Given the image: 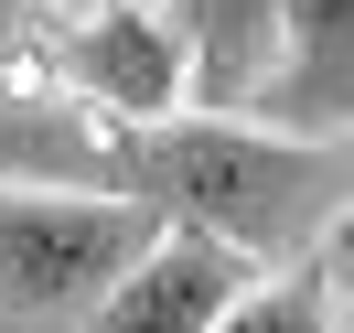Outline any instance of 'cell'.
Listing matches in <instances>:
<instances>
[{"label": "cell", "mask_w": 354, "mask_h": 333, "mask_svg": "<svg viewBox=\"0 0 354 333\" xmlns=\"http://www.w3.org/2000/svg\"><path fill=\"white\" fill-rule=\"evenodd\" d=\"M118 194H140L151 215L215 226L247 258H311L322 226L354 204V140H301V129H258V118H140L118 129Z\"/></svg>", "instance_id": "cell-1"}, {"label": "cell", "mask_w": 354, "mask_h": 333, "mask_svg": "<svg viewBox=\"0 0 354 333\" xmlns=\"http://www.w3.org/2000/svg\"><path fill=\"white\" fill-rule=\"evenodd\" d=\"M151 237L161 215L140 194L0 183V333H86V312Z\"/></svg>", "instance_id": "cell-2"}, {"label": "cell", "mask_w": 354, "mask_h": 333, "mask_svg": "<svg viewBox=\"0 0 354 333\" xmlns=\"http://www.w3.org/2000/svg\"><path fill=\"white\" fill-rule=\"evenodd\" d=\"M32 65H44L54 87H75L97 118H118V129L183 108V33L151 0H97L86 22H54Z\"/></svg>", "instance_id": "cell-3"}, {"label": "cell", "mask_w": 354, "mask_h": 333, "mask_svg": "<svg viewBox=\"0 0 354 333\" xmlns=\"http://www.w3.org/2000/svg\"><path fill=\"white\" fill-rule=\"evenodd\" d=\"M247 290H258V258L247 247H225L215 226L161 215V237L108 280V301L86 312V333H215Z\"/></svg>", "instance_id": "cell-4"}, {"label": "cell", "mask_w": 354, "mask_h": 333, "mask_svg": "<svg viewBox=\"0 0 354 333\" xmlns=\"http://www.w3.org/2000/svg\"><path fill=\"white\" fill-rule=\"evenodd\" d=\"M0 183L118 194V118H97L44 65H0Z\"/></svg>", "instance_id": "cell-5"}, {"label": "cell", "mask_w": 354, "mask_h": 333, "mask_svg": "<svg viewBox=\"0 0 354 333\" xmlns=\"http://www.w3.org/2000/svg\"><path fill=\"white\" fill-rule=\"evenodd\" d=\"M236 118L301 129V140H354V0H279V54Z\"/></svg>", "instance_id": "cell-6"}, {"label": "cell", "mask_w": 354, "mask_h": 333, "mask_svg": "<svg viewBox=\"0 0 354 333\" xmlns=\"http://www.w3.org/2000/svg\"><path fill=\"white\" fill-rule=\"evenodd\" d=\"M172 33H183V108L236 118L279 54V0H172Z\"/></svg>", "instance_id": "cell-7"}, {"label": "cell", "mask_w": 354, "mask_h": 333, "mask_svg": "<svg viewBox=\"0 0 354 333\" xmlns=\"http://www.w3.org/2000/svg\"><path fill=\"white\" fill-rule=\"evenodd\" d=\"M215 333H333V290L311 280V269H301V280H258Z\"/></svg>", "instance_id": "cell-8"}, {"label": "cell", "mask_w": 354, "mask_h": 333, "mask_svg": "<svg viewBox=\"0 0 354 333\" xmlns=\"http://www.w3.org/2000/svg\"><path fill=\"white\" fill-rule=\"evenodd\" d=\"M311 280H322V290H333V301H344V312H354V204H344V215H333V226H322V247H311Z\"/></svg>", "instance_id": "cell-9"}, {"label": "cell", "mask_w": 354, "mask_h": 333, "mask_svg": "<svg viewBox=\"0 0 354 333\" xmlns=\"http://www.w3.org/2000/svg\"><path fill=\"white\" fill-rule=\"evenodd\" d=\"M44 0H0V65H32V54H44Z\"/></svg>", "instance_id": "cell-10"}]
</instances>
